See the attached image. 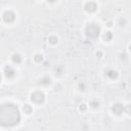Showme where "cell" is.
I'll list each match as a JSON object with an SVG mask.
<instances>
[{"mask_svg":"<svg viewBox=\"0 0 131 131\" xmlns=\"http://www.w3.org/2000/svg\"><path fill=\"white\" fill-rule=\"evenodd\" d=\"M20 121V114L17 106L13 103L0 105V125L4 127H13Z\"/></svg>","mask_w":131,"mask_h":131,"instance_id":"obj_1","label":"cell"},{"mask_svg":"<svg viewBox=\"0 0 131 131\" xmlns=\"http://www.w3.org/2000/svg\"><path fill=\"white\" fill-rule=\"evenodd\" d=\"M103 38H104V40H105V41H111V40H112V38H113L112 33H111V32H106V33L104 34Z\"/></svg>","mask_w":131,"mask_h":131,"instance_id":"obj_11","label":"cell"},{"mask_svg":"<svg viewBox=\"0 0 131 131\" xmlns=\"http://www.w3.org/2000/svg\"><path fill=\"white\" fill-rule=\"evenodd\" d=\"M12 60H13L14 62H16V63H19V62L21 61V57H20L19 54H13V55H12Z\"/></svg>","mask_w":131,"mask_h":131,"instance_id":"obj_10","label":"cell"},{"mask_svg":"<svg viewBox=\"0 0 131 131\" xmlns=\"http://www.w3.org/2000/svg\"><path fill=\"white\" fill-rule=\"evenodd\" d=\"M50 82H51V80H50L49 77H44L43 79L40 80L39 84H42V85H48V84H50Z\"/></svg>","mask_w":131,"mask_h":131,"instance_id":"obj_9","label":"cell"},{"mask_svg":"<svg viewBox=\"0 0 131 131\" xmlns=\"http://www.w3.org/2000/svg\"><path fill=\"white\" fill-rule=\"evenodd\" d=\"M86 108H87V107H86L85 104H81V105H80V111L84 112V111H86Z\"/></svg>","mask_w":131,"mask_h":131,"instance_id":"obj_16","label":"cell"},{"mask_svg":"<svg viewBox=\"0 0 131 131\" xmlns=\"http://www.w3.org/2000/svg\"><path fill=\"white\" fill-rule=\"evenodd\" d=\"M14 18H15V14L12 11L8 10V11H5L3 14V20L5 23H11L14 20Z\"/></svg>","mask_w":131,"mask_h":131,"instance_id":"obj_4","label":"cell"},{"mask_svg":"<svg viewBox=\"0 0 131 131\" xmlns=\"http://www.w3.org/2000/svg\"><path fill=\"white\" fill-rule=\"evenodd\" d=\"M80 88H81V89H84V85H83V84H80Z\"/></svg>","mask_w":131,"mask_h":131,"instance_id":"obj_17","label":"cell"},{"mask_svg":"<svg viewBox=\"0 0 131 131\" xmlns=\"http://www.w3.org/2000/svg\"><path fill=\"white\" fill-rule=\"evenodd\" d=\"M0 81H1V75H0Z\"/></svg>","mask_w":131,"mask_h":131,"instance_id":"obj_18","label":"cell"},{"mask_svg":"<svg viewBox=\"0 0 131 131\" xmlns=\"http://www.w3.org/2000/svg\"><path fill=\"white\" fill-rule=\"evenodd\" d=\"M96 8H97L96 3L95 2H92V1L91 2H87L86 5H85V10L88 11V12H93V11L96 10Z\"/></svg>","mask_w":131,"mask_h":131,"instance_id":"obj_6","label":"cell"},{"mask_svg":"<svg viewBox=\"0 0 131 131\" xmlns=\"http://www.w3.org/2000/svg\"><path fill=\"white\" fill-rule=\"evenodd\" d=\"M31 99H32V101H34L36 103H42L44 101V99H45V96H44V94L42 92L36 91L31 95Z\"/></svg>","mask_w":131,"mask_h":131,"instance_id":"obj_3","label":"cell"},{"mask_svg":"<svg viewBox=\"0 0 131 131\" xmlns=\"http://www.w3.org/2000/svg\"><path fill=\"white\" fill-rule=\"evenodd\" d=\"M106 76H107L108 78H111V79H116V78L118 77V73H117L115 70H108V71L106 72Z\"/></svg>","mask_w":131,"mask_h":131,"instance_id":"obj_8","label":"cell"},{"mask_svg":"<svg viewBox=\"0 0 131 131\" xmlns=\"http://www.w3.org/2000/svg\"><path fill=\"white\" fill-rule=\"evenodd\" d=\"M112 111H113L116 115H121V114L123 113V111H124V106H123V104H121V103H115V104L113 105Z\"/></svg>","mask_w":131,"mask_h":131,"instance_id":"obj_5","label":"cell"},{"mask_svg":"<svg viewBox=\"0 0 131 131\" xmlns=\"http://www.w3.org/2000/svg\"><path fill=\"white\" fill-rule=\"evenodd\" d=\"M90 105H91L92 107H94V108H95V107H98V106H99V102H98V101H96V100H92V101L90 102Z\"/></svg>","mask_w":131,"mask_h":131,"instance_id":"obj_15","label":"cell"},{"mask_svg":"<svg viewBox=\"0 0 131 131\" xmlns=\"http://www.w3.org/2000/svg\"><path fill=\"white\" fill-rule=\"evenodd\" d=\"M24 111H25V113L30 114V113L32 112V107H31L29 104H25V105H24Z\"/></svg>","mask_w":131,"mask_h":131,"instance_id":"obj_12","label":"cell"},{"mask_svg":"<svg viewBox=\"0 0 131 131\" xmlns=\"http://www.w3.org/2000/svg\"><path fill=\"white\" fill-rule=\"evenodd\" d=\"M99 32H100V29L95 24H90L86 28V35H87V37H89L91 39L97 38L99 35Z\"/></svg>","mask_w":131,"mask_h":131,"instance_id":"obj_2","label":"cell"},{"mask_svg":"<svg viewBox=\"0 0 131 131\" xmlns=\"http://www.w3.org/2000/svg\"><path fill=\"white\" fill-rule=\"evenodd\" d=\"M4 74H5V77L9 79V78H12V77L14 76L15 72H14V70H13L11 67L7 66V67H5V69H4Z\"/></svg>","mask_w":131,"mask_h":131,"instance_id":"obj_7","label":"cell"},{"mask_svg":"<svg viewBox=\"0 0 131 131\" xmlns=\"http://www.w3.org/2000/svg\"><path fill=\"white\" fill-rule=\"evenodd\" d=\"M49 42L51 43V44H55L56 42H57V37H55V36H51V37H49Z\"/></svg>","mask_w":131,"mask_h":131,"instance_id":"obj_13","label":"cell"},{"mask_svg":"<svg viewBox=\"0 0 131 131\" xmlns=\"http://www.w3.org/2000/svg\"><path fill=\"white\" fill-rule=\"evenodd\" d=\"M34 59H35V61H37V62H40V61H42V59H43V56H42L41 54H36V55H35V57H34Z\"/></svg>","mask_w":131,"mask_h":131,"instance_id":"obj_14","label":"cell"}]
</instances>
